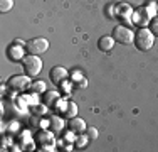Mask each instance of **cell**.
<instances>
[{
  "instance_id": "19",
  "label": "cell",
  "mask_w": 158,
  "mask_h": 152,
  "mask_svg": "<svg viewBox=\"0 0 158 152\" xmlns=\"http://www.w3.org/2000/svg\"><path fill=\"white\" fill-rule=\"evenodd\" d=\"M88 142H89V137H88V135H81V137H79V139L76 140V145H77V149H82V147H84Z\"/></svg>"
},
{
  "instance_id": "14",
  "label": "cell",
  "mask_w": 158,
  "mask_h": 152,
  "mask_svg": "<svg viewBox=\"0 0 158 152\" xmlns=\"http://www.w3.org/2000/svg\"><path fill=\"white\" fill-rule=\"evenodd\" d=\"M64 117L67 120L73 118V117H77V105L74 101H67V106H66V112H64Z\"/></svg>"
},
{
  "instance_id": "15",
  "label": "cell",
  "mask_w": 158,
  "mask_h": 152,
  "mask_svg": "<svg viewBox=\"0 0 158 152\" xmlns=\"http://www.w3.org/2000/svg\"><path fill=\"white\" fill-rule=\"evenodd\" d=\"M29 88H31V91L32 93H46V83L44 81H40V79H37V81H32L31 83V86H29Z\"/></svg>"
},
{
  "instance_id": "1",
  "label": "cell",
  "mask_w": 158,
  "mask_h": 152,
  "mask_svg": "<svg viewBox=\"0 0 158 152\" xmlns=\"http://www.w3.org/2000/svg\"><path fill=\"white\" fill-rule=\"evenodd\" d=\"M153 42H155V36L148 27H140L135 32L133 44L136 46L138 51H150L153 47Z\"/></svg>"
},
{
  "instance_id": "9",
  "label": "cell",
  "mask_w": 158,
  "mask_h": 152,
  "mask_svg": "<svg viewBox=\"0 0 158 152\" xmlns=\"http://www.w3.org/2000/svg\"><path fill=\"white\" fill-rule=\"evenodd\" d=\"M67 127H69L71 132L81 135V134H84V132H86L88 125H86V122L82 120L81 117H73V118H69V122H67Z\"/></svg>"
},
{
  "instance_id": "8",
  "label": "cell",
  "mask_w": 158,
  "mask_h": 152,
  "mask_svg": "<svg viewBox=\"0 0 158 152\" xmlns=\"http://www.w3.org/2000/svg\"><path fill=\"white\" fill-rule=\"evenodd\" d=\"M67 76H69V73H67V69L64 66H54L51 69V73H49V78H51V81L54 83V85L61 86L64 81L67 79Z\"/></svg>"
},
{
  "instance_id": "20",
  "label": "cell",
  "mask_w": 158,
  "mask_h": 152,
  "mask_svg": "<svg viewBox=\"0 0 158 152\" xmlns=\"http://www.w3.org/2000/svg\"><path fill=\"white\" fill-rule=\"evenodd\" d=\"M114 7H116V5H108V7H106V12H108V17H110V19H114V17H116V15L113 14V9H114Z\"/></svg>"
},
{
  "instance_id": "5",
  "label": "cell",
  "mask_w": 158,
  "mask_h": 152,
  "mask_svg": "<svg viewBox=\"0 0 158 152\" xmlns=\"http://www.w3.org/2000/svg\"><path fill=\"white\" fill-rule=\"evenodd\" d=\"M9 86L15 91H24L31 86V76L27 74H15L9 79Z\"/></svg>"
},
{
  "instance_id": "18",
  "label": "cell",
  "mask_w": 158,
  "mask_h": 152,
  "mask_svg": "<svg viewBox=\"0 0 158 152\" xmlns=\"http://www.w3.org/2000/svg\"><path fill=\"white\" fill-rule=\"evenodd\" d=\"M86 135L89 137V140H96L98 139V128L96 127H88L86 128Z\"/></svg>"
},
{
  "instance_id": "3",
  "label": "cell",
  "mask_w": 158,
  "mask_h": 152,
  "mask_svg": "<svg viewBox=\"0 0 158 152\" xmlns=\"http://www.w3.org/2000/svg\"><path fill=\"white\" fill-rule=\"evenodd\" d=\"M113 37H114V41L118 44H123V46H130L133 44L135 41V32L131 30L128 25H118V27H114L113 30Z\"/></svg>"
},
{
  "instance_id": "7",
  "label": "cell",
  "mask_w": 158,
  "mask_h": 152,
  "mask_svg": "<svg viewBox=\"0 0 158 152\" xmlns=\"http://www.w3.org/2000/svg\"><path fill=\"white\" fill-rule=\"evenodd\" d=\"M25 46H20V44H15V42H12L7 47V58H9L12 63H19V61H22L25 58Z\"/></svg>"
},
{
  "instance_id": "4",
  "label": "cell",
  "mask_w": 158,
  "mask_h": 152,
  "mask_svg": "<svg viewBox=\"0 0 158 152\" xmlns=\"http://www.w3.org/2000/svg\"><path fill=\"white\" fill-rule=\"evenodd\" d=\"M49 49V41L44 39V37H34V39L27 41L25 42V51H27V54H42V52H46Z\"/></svg>"
},
{
  "instance_id": "12",
  "label": "cell",
  "mask_w": 158,
  "mask_h": 152,
  "mask_svg": "<svg viewBox=\"0 0 158 152\" xmlns=\"http://www.w3.org/2000/svg\"><path fill=\"white\" fill-rule=\"evenodd\" d=\"M61 100V95L57 91H46L44 93V105L46 106H51V108H56V105L59 103Z\"/></svg>"
},
{
  "instance_id": "10",
  "label": "cell",
  "mask_w": 158,
  "mask_h": 152,
  "mask_svg": "<svg viewBox=\"0 0 158 152\" xmlns=\"http://www.w3.org/2000/svg\"><path fill=\"white\" fill-rule=\"evenodd\" d=\"M37 144L40 145V150H54V145H52V135L49 134V132H40V134H37L35 137Z\"/></svg>"
},
{
  "instance_id": "2",
  "label": "cell",
  "mask_w": 158,
  "mask_h": 152,
  "mask_svg": "<svg viewBox=\"0 0 158 152\" xmlns=\"http://www.w3.org/2000/svg\"><path fill=\"white\" fill-rule=\"evenodd\" d=\"M20 63H22V68H24V73L31 76V78H35L42 71V59L35 54H27Z\"/></svg>"
},
{
  "instance_id": "11",
  "label": "cell",
  "mask_w": 158,
  "mask_h": 152,
  "mask_svg": "<svg viewBox=\"0 0 158 152\" xmlns=\"http://www.w3.org/2000/svg\"><path fill=\"white\" fill-rule=\"evenodd\" d=\"M114 44H116V41H114L113 36H103V37H99V41H98V49L103 51V52H110L111 49L114 47Z\"/></svg>"
},
{
  "instance_id": "16",
  "label": "cell",
  "mask_w": 158,
  "mask_h": 152,
  "mask_svg": "<svg viewBox=\"0 0 158 152\" xmlns=\"http://www.w3.org/2000/svg\"><path fill=\"white\" fill-rule=\"evenodd\" d=\"M12 7H14V0H0V12L2 14L10 12Z\"/></svg>"
},
{
  "instance_id": "21",
  "label": "cell",
  "mask_w": 158,
  "mask_h": 152,
  "mask_svg": "<svg viewBox=\"0 0 158 152\" xmlns=\"http://www.w3.org/2000/svg\"><path fill=\"white\" fill-rule=\"evenodd\" d=\"M156 14H158V2H156Z\"/></svg>"
},
{
  "instance_id": "6",
  "label": "cell",
  "mask_w": 158,
  "mask_h": 152,
  "mask_svg": "<svg viewBox=\"0 0 158 152\" xmlns=\"http://www.w3.org/2000/svg\"><path fill=\"white\" fill-rule=\"evenodd\" d=\"M133 14H135V10L131 9L128 3H118V5H116V17L123 22V25L133 22V19H131Z\"/></svg>"
},
{
  "instance_id": "17",
  "label": "cell",
  "mask_w": 158,
  "mask_h": 152,
  "mask_svg": "<svg viewBox=\"0 0 158 152\" xmlns=\"http://www.w3.org/2000/svg\"><path fill=\"white\" fill-rule=\"evenodd\" d=\"M148 29L153 32V36L158 37V15L153 19H150V24H148Z\"/></svg>"
},
{
  "instance_id": "13",
  "label": "cell",
  "mask_w": 158,
  "mask_h": 152,
  "mask_svg": "<svg viewBox=\"0 0 158 152\" xmlns=\"http://www.w3.org/2000/svg\"><path fill=\"white\" fill-rule=\"evenodd\" d=\"M49 125H51V130L54 132V134H59V132L62 130V127H64V120L61 118V117L54 115V117H51V120H49Z\"/></svg>"
}]
</instances>
